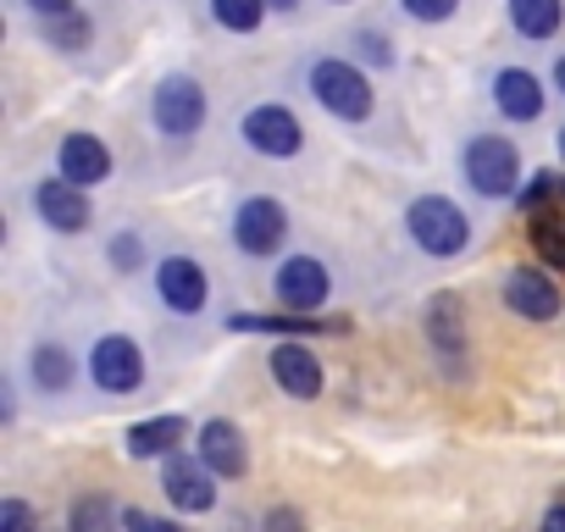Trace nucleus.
I'll return each mask as SVG.
<instances>
[{"label": "nucleus", "instance_id": "17", "mask_svg": "<svg viewBox=\"0 0 565 532\" xmlns=\"http://www.w3.org/2000/svg\"><path fill=\"white\" fill-rule=\"evenodd\" d=\"M183 416H150V422H134L128 427V438H122V449L134 455V460H167V455H178V444H183Z\"/></svg>", "mask_w": 565, "mask_h": 532}, {"label": "nucleus", "instance_id": "5", "mask_svg": "<svg viewBox=\"0 0 565 532\" xmlns=\"http://www.w3.org/2000/svg\"><path fill=\"white\" fill-rule=\"evenodd\" d=\"M89 377H95V389H106V394H134V389L145 383V350H139L134 339H122V333H106V339L89 350Z\"/></svg>", "mask_w": 565, "mask_h": 532}, {"label": "nucleus", "instance_id": "27", "mask_svg": "<svg viewBox=\"0 0 565 532\" xmlns=\"http://www.w3.org/2000/svg\"><path fill=\"white\" fill-rule=\"evenodd\" d=\"M455 7H460V0H405V12L416 23H444V18H455Z\"/></svg>", "mask_w": 565, "mask_h": 532}, {"label": "nucleus", "instance_id": "20", "mask_svg": "<svg viewBox=\"0 0 565 532\" xmlns=\"http://www.w3.org/2000/svg\"><path fill=\"white\" fill-rule=\"evenodd\" d=\"M34 383H40L45 394H67V389H73V355H67L62 344H40V350H34Z\"/></svg>", "mask_w": 565, "mask_h": 532}, {"label": "nucleus", "instance_id": "36", "mask_svg": "<svg viewBox=\"0 0 565 532\" xmlns=\"http://www.w3.org/2000/svg\"><path fill=\"white\" fill-rule=\"evenodd\" d=\"M559 156H565V134H559Z\"/></svg>", "mask_w": 565, "mask_h": 532}, {"label": "nucleus", "instance_id": "34", "mask_svg": "<svg viewBox=\"0 0 565 532\" xmlns=\"http://www.w3.org/2000/svg\"><path fill=\"white\" fill-rule=\"evenodd\" d=\"M266 7H271V12H295V7H300V0H266Z\"/></svg>", "mask_w": 565, "mask_h": 532}, {"label": "nucleus", "instance_id": "33", "mask_svg": "<svg viewBox=\"0 0 565 532\" xmlns=\"http://www.w3.org/2000/svg\"><path fill=\"white\" fill-rule=\"evenodd\" d=\"M537 532H565V504H554L548 515H543V526Z\"/></svg>", "mask_w": 565, "mask_h": 532}, {"label": "nucleus", "instance_id": "19", "mask_svg": "<svg viewBox=\"0 0 565 532\" xmlns=\"http://www.w3.org/2000/svg\"><path fill=\"white\" fill-rule=\"evenodd\" d=\"M559 18H565L559 0H510V23H515V34H526V40L559 34Z\"/></svg>", "mask_w": 565, "mask_h": 532}, {"label": "nucleus", "instance_id": "6", "mask_svg": "<svg viewBox=\"0 0 565 532\" xmlns=\"http://www.w3.org/2000/svg\"><path fill=\"white\" fill-rule=\"evenodd\" d=\"M328 266L317 260V255H289L277 266V300L289 306V311H300V317H317L322 306H328Z\"/></svg>", "mask_w": 565, "mask_h": 532}, {"label": "nucleus", "instance_id": "10", "mask_svg": "<svg viewBox=\"0 0 565 532\" xmlns=\"http://www.w3.org/2000/svg\"><path fill=\"white\" fill-rule=\"evenodd\" d=\"M161 488L178 510H211L216 504V471L205 460H189V455H167V471H161Z\"/></svg>", "mask_w": 565, "mask_h": 532}, {"label": "nucleus", "instance_id": "23", "mask_svg": "<svg viewBox=\"0 0 565 532\" xmlns=\"http://www.w3.org/2000/svg\"><path fill=\"white\" fill-rule=\"evenodd\" d=\"M211 18L233 34H255L266 18V0H211Z\"/></svg>", "mask_w": 565, "mask_h": 532}, {"label": "nucleus", "instance_id": "18", "mask_svg": "<svg viewBox=\"0 0 565 532\" xmlns=\"http://www.w3.org/2000/svg\"><path fill=\"white\" fill-rule=\"evenodd\" d=\"M427 339H433V350L444 355V361H466V317H460V300L455 295H444V300H433L427 306Z\"/></svg>", "mask_w": 565, "mask_h": 532}, {"label": "nucleus", "instance_id": "30", "mask_svg": "<svg viewBox=\"0 0 565 532\" xmlns=\"http://www.w3.org/2000/svg\"><path fill=\"white\" fill-rule=\"evenodd\" d=\"M266 532H306V515L295 504H271L266 510Z\"/></svg>", "mask_w": 565, "mask_h": 532}, {"label": "nucleus", "instance_id": "11", "mask_svg": "<svg viewBox=\"0 0 565 532\" xmlns=\"http://www.w3.org/2000/svg\"><path fill=\"white\" fill-rule=\"evenodd\" d=\"M34 211H40V222L56 227V233H84V227H89V194H84L78 183H67V178H45V183L34 189Z\"/></svg>", "mask_w": 565, "mask_h": 532}, {"label": "nucleus", "instance_id": "28", "mask_svg": "<svg viewBox=\"0 0 565 532\" xmlns=\"http://www.w3.org/2000/svg\"><path fill=\"white\" fill-rule=\"evenodd\" d=\"M122 532H183V526L167 515H150V510H122Z\"/></svg>", "mask_w": 565, "mask_h": 532}, {"label": "nucleus", "instance_id": "22", "mask_svg": "<svg viewBox=\"0 0 565 532\" xmlns=\"http://www.w3.org/2000/svg\"><path fill=\"white\" fill-rule=\"evenodd\" d=\"M532 249L543 266H565V216L559 211H537L532 216Z\"/></svg>", "mask_w": 565, "mask_h": 532}, {"label": "nucleus", "instance_id": "3", "mask_svg": "<svg viewBox=\"0 0 565 532\" xmlns=\"http://www.w3.org/2000/svg\"><path fill=\"white\" fill-rule=\"evenodd\" d=\"M311 95H317L333 117H344V123L372 117V84H366V73H361L355 62H317V67H311Z\"/></svg>", "mask_w": 565, "mask_h": 532}, {"label": "nucleus", "instance_id": "4", "mask_svg": "<svg viewBox=\"0 0 565 532\" xmlns=\"http://www.w3.org/2000/svg\"><path fill=\"white\" fill-rule=\"evenodd\" d=\"M150 117H156V128H161V134L189 139V134H200V123H205V89H200L194 78L172 73V78H161V84H156Z\"/></svg>", "mask_w": 565, "mask_h": 532}, {"label": "nucleus", "instance_id": "2", "mask_svg": "<svg viewBox=\"0 0 565 532\" xmlns=\"http://www.w3.org/2000/svg\"><path fill=\"white\" fill-rule=\"evenodd\" d=\"M466 178H471V189L488 194V200L521 194V156H515V145L499 139V134L471 139V145H466Z\"/></svg>", "mask_w": 565, "mask_h": 532}, {"label": "nucleus", "instance_id": "16", "mask_svg": "<svg viewBox=\"0 0 565 532\" xmlns=\"http://www.w3.org/2000/svg\"><path fill=\"white\" fill-rule=\"evenodd\" d=\"M493 106H499L510 123H532V117L543 111V84H537V73L504 67V73L493 78Z\"/></svg>", "mask_w": 565, "mask_h": 532}, {"label": "nucleus", "instance_id": "13", "mask_svg": "<svg viewBox=\"0 0 565 532\" xmlns=\"http://www.w3.org/2000/svg\"><path fill=\"white\" fill-rule=\"evenodd\" d=\"M271 377L289 400H317L322 394V361L311 355V344H277L271 350Z\"/></svg>", "mask_w": 565, "mask_h": 532}, {"label": "nucleus", "instance_id": "7", "mask_svg": "<svg viewBox=\"0 0 565 532\" xmlns=\"http://www.w3.org/2000/svg\"><path fill=\"white\" fill-rule=\"evenodd\" d=\"M244 145H249L255 156H300L306 128H300V117H295L289 106H255V111L244 117Z\"/></svg>", "mask_w": 565, "mask_h": 532}, {"label": "nucleus", "instance_id": "31", "mask_svg": "<svg viewBox=\"0 0 565 532\" xmlns=\"http://www.w3.org/2000/svg\"><path fill=\"white\" fill-rule=\"evenodd\" d=\"M355 45H361V56H366L372 67H388V62H394V51H388V40H383V34H361Z\"/></svg>", "mask_w": 565, "mask_h": 532}, {"label": "nucleus", "instance_id": "9", "mask_svg": "<svg viewBox=\"0 0 565 532\" xmlns=\"http://www.w3.org/2000/svg\"><path fill=\"white\" fill-rule=\"evenodd\" d=\"M504 306H510L521 322H554V317L565 311L554 278L537 273V266H515V273L504 278Z\"/></svg>", "mask_w": 565, "mask_h": 532}, {"label": "nucleus", "instance_id": "1", "mask_svg": "<svg viewBox=\"0 0 565 532\" xmlns=\"http://www.w3.org/2000/svg\"><path fill=\"white\" fill-rule=\"evenodd\" d=\"M405 227H411V238H416L427 255H438V260H444V255H460L466 238H471L466 211H460L455 200H444V194H422V200H411Z\"/></svg>", "mask_w": 565, "mask_h": 532}, {"label": "nucleus", "instance_id": "24", "mask_svg": "<svg viewBox=\"0 0 565 532\" xmlns=\"http://www.w3.org/2000/svg\"><path fill=\"white\" fill-rule=\"evenodd\" d=\"M45 34H51L62 51H84V45H89V23H84L78 12H67V18H51V23H45Z\"/></svg>", "mask_w": 565, "mask_h": 532}, {"label": "nucleus", "instance_id": "26", "mask_svg": "<svg viewBox=\"0 0 565 532\" xmlns=\"http://www.w3.org/2000/svg\"><path fill=\"white\" fill-rule=\"evenodd\" d=\"M0 532H40V515L23 499H7L0 504Z\"/></svg>", "mask_w": 565, "mask_h": 532}, {"label": "nucleus", "instance_id": "14", "mask_svg": "<svg viewBox=\"0 0 565 532\" xmlns=\"http://www.w3.org/2000/svg\"><path fill=\"white\" fill-rule=\"evenodd\" d=\"M56 161H62V178L78 183V189H95V183L111 178V150H106L95 134H67Z\"/></svg>", "mask_w": 565, "mask_h": 532}, {"label": "nucleus", "instance_id": "21", "mask_svg": "<svg viewBox=\"0 0 565 532\" xmlns=\"http://www.w3.org/2000/svg\"><path fill=\"white\" fill-rule=\"evenodd\" d=\"M117 526H122V521H117V510H111L106 493H84V499H73L67 532H117Z\"/></svg>", "mask_w": 565, "mask_h": 532}, {"label": "nucleus", "instance_id": "12", "mask_svg": "<svg viewBox=\"0 0 565 532\" xmlns=\"http://www.w3.org/2000/svg\"><path fill=\"white\" fill-rule=\"evenodd\" d=\"M156 289H161V300H167L178 317H194V311L205 306V273H200V260L167 255V260L156 266Z\"/></svg>", "mask_w": 565, "mask_h": 532}, {"label": "nucleus", "instance_id": "15", "mask_svg": "<svg viewBox=\"0 0 565 532\" xmlns=\"http://www.w3.org/2000/svg\"><path fill=\"white\" fill-rule=\"evenodd\" d=\"M194 449H200V460H205V466H211L216 477H244V471H249V449H244V433H238L233 422H222V416L200 427V444H194Z\"/></svg>", "mask_w": 565, "mask_h": 532}, {"label": "nucleus", "instance_id": "25", "mask_svg": "<svg viewBox=\"0 0 565 532\" xmlns=\"http://www.w3.org/2000/svg\"><path fill=\"white\" fill-rule=\"evenodd\" d=\"M554 189H559V178H554V172H532V183L521 189V211H526V216H537V211H548V200H554Z\"/></svg>", "mask_w": 565, "mask_h": 532}, {"label": "nucleus", "instance_id": "29", "mask_svg": "<svg viewBox=\"0 0 565 532\" xmlns=\"http://www.w3.org/2000/svg\"><path fill=\"white\" fill-rule=\"evenodd\" d=\"M111 260H117V273H134V266L145 260V244L134 233H122V238H111Z\"/></svg>", "mask_w": 565, "mask_h": 532}, {"label": "nucleus", "instance_id": "35", "mask_svg": "<svg viewBox=\"0 0 565 532\" xmlns=\"http://www.w3.org/2000/svg\"><path fill=\"white\" fill-rule=\"evenodd\" d=\"M554 84H559V95H565V56L554 62Z\"/></svg>", "mask_w": 565, "mask_h": 532}, {"label": "nucleus", "instance_id": "32", "mask_svg": "<svg viewBox=\"0 0 565 532\" xmlns=\"http://www.w3.org/2000/svg\"><path fill=\"white\" fill-rule=\"evenodd\" d=\"M29 7L51 23V18H67V12H73V0H29Z\"/></svg>", "mask_w": 565, "mask_h": 532}, {"label": "nucleus", "instance_id": "8", "mask_svg": "<svg viewBox=\"0 0 565 532\" xmlns=\"http://www.w3.org/2000/svg\"><path fill=\"white\" fill-rule=\"evenodd\" d=\"M282 233H289V211H282L277 200H266V194H255L233 211V238H238L244 255H271L282 244Z\"/></svg>", "mask_w": 565, "mask_h": 532}]
</instances>
